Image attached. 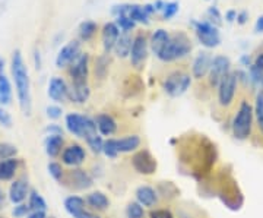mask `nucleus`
Masks as SVG:
<instances>
[{
    "label": "nucleus",
    "mask_w": 263,
    "mask_h": 218,
    "mask_svg": "<svg viewBox=\"0 0 263 218\" xmlns=\"http://www.w3.org/2000/svg\"><path fill=\"white\" fill-rule=\"evenodd\" d=\"M10 70L16 88L19 107L25 116H31L32 112V97H31V82H29L28 67L22 59L21 50H15L10 59Z\"/></svg>",
    "instance_id": "obj_1"
},
{
    "label": "nucleus",
    "mask_w": 263,
    "mask_h": 218,
    "mask_svg": "<svg viewBox=\"0 0 263 218\" xmlns=\"http://www.w3.org/2000/svg\"><path fill=\"white\" fill-rule=\"evenodd\" d=\"M190 51H192V41L187 34L183 31H176L170 34L165 47L162 48V51L157 57L164 63H171L189 56Z\"/></svg>",
    "instance_id": "obj_2"
},
{
    "label": "nucleus",
    "mask_w": 263,
    "mask_h": 218,
    "mask_svg": "<svg viewBox=\"0 0 263 218\" xmlns=\"http://www.w3.org/2000/svg\"><path fill=\"white\" fill-rule=\"evenodd\" d=\"M253 122L254 107L247 100H241L233 119V124H231L233 136L238 141H246L252 133Z\"/></svg>",
    "instance_id": "obj_3"
},
{
    "label": "nucleus",
    "mask_w": 263,
    "mask_h": 218,
    "mask_svg": "<svg viewBox=\"0 0 263 218\" xmlns=\"http://www.w3.org/2000/svg\"><path fill=\"white\" fill-rule=\"evenodd\" d=\"M190 85H192V78L184 70H173L171 74L167 75V78L164 79V84H162L165 94H168L173 98L184 94L190 88Z\"/></svg>",
    "instance_id": "obj_4"
},
{
    "label": "nucleus",
    "mask_w": 263,
    "mask_h": 218,
    "mask_svg": "<svg viewBox=\"0 0 263 218\" xmlns=\"http://www.w3.org/2000/svg\"><path fill=\"white\" fill-rule=\"evenodd\" d=\"M193 27H195L197 40L203 47L214 48L219 46L221 34L215 24H211L209 21H195Z\"/></svg>",
    "instance_id": "obj_5"
},
{
    "label": "nucleus",
    "mask_w": 263,
    "mask_h": 218,
    "mask_svg": "<svg viewBox=\"0 0 263 218\" xmlns=\"http://www.w3.org/2000/svg\"><path fill=\"white\" fill-rule=\"evenodd\" d=\"M237 88H238V79H237V72L231 70L228 72L222 81L218 85V104L222 108H228L230 105L234 103L235 94H237Z\"/></svg>",
    "instance_id": "obj_6"
},
{
    "label": "nucleus",
    "mask_w": 263,
    "mask_h": 218,
    "mask_svg": "<svg viewBox=\"0 0 263 218\" xmlns=\"http://www.w3.org/2000/svg\"><path fill=\"white\" fill-rule=\"evenodd\" d=\"M148 51H149V40L148 35L139 32L133 38V44L130 50V63L132 66L138 70H141L146 63L148 59Z\"/></svg>",
    "instance_id": "obj_7"
},
{
    "label": "nucleus",
    "mask_w": 263,
    "mask_h": 218,
    "mask_svg": "<svg viewBox=\"0 0 263 218\" xmlns=\"http://www.w3.org/2000/svg\"><path fill=\"white\" fill-rule=\"evenodd\" d=\"M231 72V60L227 56L218 55V56L212 57V63H211V69L208 74V82L212 88H218L219 82L222 81V78Z\"/></svg>",
    "instance_id": "obj_8"
},
{
    "label": "nucleus",
    "mask_w": 263,
    "mask_h": 218,
    "mask_svg": "<svg viewBox=\"0 0 263 218\" xmlns=\"http://www.w3.org/2000/svg\"><path fill=\"white\" fill-rule=\"evenodd\" d=\"M67 74L72 79V84H88L89 55L88 53H81L75 62L67 67Z\"/></svg>",
    "instance_id": "obj_9"
},
{
    "label": "nucleus",
    "mask_w": 263,
    "mask_h": 218,
    "mask_svg": "<svg viewBox=\"0 0 263 218\" xmlns=\"http://www.w3.org/2000/svg\"><path fill=\"white\" fill-rule=\"evenodd\" d=\"M81 55V41L79 40H72L67 44L59 50L56 56V66L59 69H66L69 67L76 59Z\"/></svg>",
    "instance_id": "obj_10"
},
{
    "label": "nucleus",
    "mask_w": 263,
    "mask_h": 218,
    "mask_svg": "<svg viewBox=\"0 0 263 218\" xmlns=\"http://www.w3.org/2000/svg\"><path fill=\"white\" fill-rule=\"evenodd\" d=\"M29 192V181L28 177L27 176H18V177H15L12 183H10V188H9V199L12 204H22V202H25V199L28 198Z\"/></svg>",
    "instance_id": "obj_11"
},
{
    "label": "nucleus",
    "mask_w": 263,
    "mask_h": 218,
    "mask_svg": "<svg viewBox=\"0 0 263 218\" xmlns=\"http://www.w3.org/2000/svg\"><path fill=\"white\" fill-rule=\"evenodd\" d=\"M62 162L69 166V167H78L86 160V152L84 147L79 143H70L65 147V150L60 154Z\"/></svg>",
    "instance_id": "obj_12"
},
{
    "label": "nucleus",
    "mask_w": 263,
    "mask_h": 218,
    "mask_svg": "<svg viewBox=\"0 0 263 218\" xmlns=\"http://www.w3.org/2000/svg\"><path fill=\"white\" fill-rule=\"evenodd\" d=\"M47 94L54 103H63L69 98V85L60 76H53L48 82Z\"/></svg>",
    "instance_id": "obj_13"
},
{
    "label": "nucleus",
    "mask_w": 263,
    "mask_h": 218,
    "mask_svg": "<svg viewBox=\"0 0 263 218\" xmlns=\"http://www.w3.org/2000/svg\"><path fill=\"white\" fill-rule=\"evenodd\" d=\"M211 63H212V56L211 53L208 51H200L195 60H193V65H192V76L195 79H203L205 76L209 74V69H211Z\"/></svg>",
    "instance_id": "obj_14"
},
{
    "label": "nucleus",
    "mask_w": 263,
    "mask_h": 218,
    "mask_svg": "<svg viewBox=\"0 0 263 218\" xmlns=\"http://www.w3.org/2000/svg\"><path fill=\"white\" fill-rule=\"evenodd\" d=\"M67 183H70L72 188L75 189H88L92 186V177L89 176V173H86L85 170L76 169V170L67 171L65 174Z\"/></svg>",
    "instance_id": "obj_15"
},
{
    "label": "nucleus",
    "mask_w": 263,
    "mask_h": 218,
    "mask_svg": "<svg viewBox=\"0 0 263 218\" xmlns=\"http://www.w3.org/2000/svg\"><path fill=\"white\" fill-rule=\"evenodd\" d=\"M120 35V29L116 25V22H107L104 24L103 31H101V40H103L104 51L108 55L110 51H113L114 46L119 40Z\"/></svg>",
    "instance_id": "obj_16"
},
{
    "label": "nucleus",
    "mask_w": 263,
    "mask_h": 218,
    "mask_svg": "<svg viewBox=\"0 0 263 218\" xmlns=\"http://www.w3.org/2000/svg\"><path fill=\"white\" fill-rule=\"evenodd\" d=\"M133 167L139 173L151 174L157 169V162L148 151H141L133 157Z\"/></svg>",
    "instance_id": "obj_17"
},
{
    "label": "nucleus",
    "mask_w": 263,
    "mask_h": 218,
    "mask_svg": "<svg viewBox=\"0 0 263 218\" xmlns=\"http://www.w3.org/2000/svg\"><path fill=\"white\" fill-rule=\"evenodd\" d=\"M21 166H22V161L19 158H10V160L0 161V181H9L18 177Z\"/></svg>",
    "instance_id": "obj_18"
},
{
    "label": "nucleus",
    "mask_w": 263,
    "mask_h": 218,
    "mask_svg": "<svg viewBox=\"0 0 263 218\" xmlns=\"http://www.w3.org/2000/svg\"><path fill=\"white\" fill-rule=\"evenodd\" d=\"M44 150L50 158L59 157L65 150V138L63 135H47L44 139Z\"/></svg>",
    "instance_id": "obj_19"
},
{
    "label": "nucleus",
    "mask_w": 263,
    "mask_h": 218,
    "mask_svg": "<svg viewBox=\"0 0 263 218\" xmlns=\"http://www.w3.org/2000/svg\"><path fill=\"white\" fill-rule=\"evenodd\" d=\"M136 199L141 204L142 207H146V208H154L157 204H158V193L157 190L151 186H139L136 189Z\"/></svg>",
    "instance_id": "obj_20"
},
{
    "label": "nucleus",
    "mask_w": 263,
    "mask_h": 218,
    "mask_svg": "<svg viewBox=\"0 0 263 218\" xmlns=\"http://www.w3.org/2000/svg\"><path fill=\"white\" fill-rule=\"evenodd\" d=\"M85 116L79 113H69L66 116V129L78 138H84Z\"/></svg>",
    "instance_id": "obj_21"
},
{
    "label": "nucleus",
    "mask_w": 263,
    "mask_h": 218,
    "mask_svg": "<svg viewBox=\"0 0 263 218\" xmlns=\"http://www.w3.org/2000/svg\"><path fill=\"white\" fill-rule=\"evenodd\" d=\"M5 60L0 59V105H9L12 103V85L8 76L5 75Z\"/></svg>",
    "instance_id": "obj_22"
},
{
    "label": "nucleus",
    "mask_w": 263,
    "mask_h": 218,
    "mask_svg": "<svg viewBox=\"0 0 263 218\" xmlns=\"http://www.w3.org/2000/svg\"><path fill=\"white\" fill-rule=\"evenodd\" d=\"M95 123H97V129L104 136H111L117 132V122L110 114L100 113L95 117Z\"/></svg>",
    "instance_id": "obj_23"
},
{
    "label": "nucleus",
    "mask_w": 263,
    "mask_h": 218,
    "mask_svg": "<svg viewBox=\"0 0 263 218\" xmlns=\"http://www.w3.org/2000/svg\"><path fill=\"white\" fill-rule=\"evenodd\" d=\"M133 38L132 37L130 32H122L120 31V35H119V40L114 46L113 51L114 55L120 59H124V57L130 56V50H132V44H133Z\"/></svg>",
    "instance_id": "obj_24"
},
{
    "label": "nucleus",
    "mask_w": 263,
    "mask_h": 218,
    "mask_svg": "<svg viewBox=\"0 0 263 218\" xmlns=\"http://www.w3.org/2000/svg\"><path fill=\"white\" fill-rule=\"evenodd\" d=\"M91 97V89L88 84H72L69 86V100L78 103V104H84L89 100Z\"/></svg>",
    "instance_id": "obj_25"
},
{
    "label": "nucleus",
    "mask_w": 263,
    "mask_h": 218,
    "mask_svg": "<svg viewBox=\"0 0 263 218\" xmlns=\"http://www.w3.org/2000/svg\"><path fill=\"white\" fill-rule=\"evenodd\" d=\"M168 38H170V32L167 31V29H164V28L157 29V31L151 35L149 48L152 50V53H154L155 56H158L161 51H162V48L165 47V44H167Z\"/></svg>",
    "instance_id": "obj_26"
},
{
    "label": "nucleus",
    "mask_w": 263,
    "mask_h": 218,
    "mask_svg": "<svg viewBox=\"0 0 263 218\" xmlns=\"http://www.w3.org/2000/svg\"><path fill=\"white\" fill-rule=\"evenodd\" d=\"M86 204L95 211H105L110 207V199L107 198V195H104L103 192H91L89 195H86Z\"/></svg>",
    "instance_id": "obj_27"
},
{
    "label": "nucleus",
    "mask_w": 263,
    "mask_h": 218,
    "mask_svg": "<svg viewBox=\"0 0 263 218\" xmlns=\"http://www.w3.org/2000/svg\"><path fill=\"white\" fill-rule=\"evenodd\" d=\"M127 16H129L133 22H139V24H145V25L149 24L151 15L146 12L145 6H141V5H129Z\"/></svg>",
    "instance_id": "obj_28"
},
{
    "label": "nucleus",
    "mask_w": 263,
    "mask_h": 218,
    "mask_svg": "<svg viewBox=\"0 0 263 218\" xmlns=\"http://www.w3.org/2000/svg\"><path fill=\"white\" fill-rule=\"evenodd\" d=\"M65 209L72 217L75 218L82 211H85V199L81 198V196H76V195L67 196L65 199Z\"/></svg>",
    "instance_id": "obj_29"
},
{
    "label": "nucleus",
    "mask_w": 263,
    "mask_h": 218,
    "mask_svg": "<svg viewBox=\"0 0 263 218\" xmlns=\"http://www.w3.org/2000/svg\"><path fill=\"white\" fill-rule=\"evenodd\" d=\"M141 145V138L138 135H129L122 139H117L119 152H133L136 151Z\"/></svg>",
    "instance_id": "obj_30"
},
{
    "label": "nucleus",
    "mask_w": 263,
    "mask_h": 218,
    "mask_svg": "<svg viewBox=\"0 0 263 218\" xmlns=\"http://www.w3.org/2000/svg\"><path fill=\"white\" fill-rule=\"evenodd\" d=\"M98 31V24L94 22V21H84L81 22L79 28H78V34H79V38L82 41H89L92 40L94 35Z\"/></svg>",
    "instance_id": "obj_31"
},
{
    "label": "nucleus",
    "mask_w": 263,
    "mask_h": 218,
    "mask_svg": "<svg viewBox=\"0 0 263 218\" xmlns=\"http://www.w3.org/2000/svg\"><path fill=\"white\" fill-rule=\"evenodd\" d=\"M28 205L31 211H47V202L35 189H31L29 192Z\"/></svg>",
    "instance_id": "obj_32"
},
{
    "label": "nucleus",
    "mask_w": 263,
    "mask_h": 218,
    "mask_svg": "<svg viewBox=\"0 0 263 218\" xmlns=\"http://www.w3.org/2000/svg\"><path fill=\"white\" fill-rule=\"evenodd\" d=\"M254 120L256 126L259 129V132L263 136V93H257L256 95V101H254Z\"/></svg>",
    "instance_id": "obj_33"
},
{
    "label": "nucleus",
    "mask_w": 263,
    "mask_h": 218,
    "mask_svg": "<svg viewBox=\"0 0 263 218\" xmlns=\"http://www.w3.org/2000/svg\"><path fill=\"white\" fill-rule=\"evenodd\" d=\"M108 63H110V60H108V57H107V53H104L103 56L97 57L94 66L95 76H97V78L104 79V78L107 76V72H108Z\"/></svg>",
    "instance_id": "obj_34"
},
{
    "label": "nucleus",
    "mask_w": 263,
    "mask_h": 218,
    "mask_svg": "<svg viewBox=\"0 0 263 218\" xmlns=\"http://www.w3.org/2000/svg\"><path fill=\"white\" fill-rule=\"evenodd\" d=\"M16 155H18V148L13 143L0 142V161L16 158Z\"/></svg>",
    "instance_id": "obj_35"
},
{
    "label": "nucleus",
    "mask_w": 263,
    "mask_h": 218,
    "mask_svg": "<svg viewBox=\"0 0 263 218\" xmlns=\"http://www.w3.org/2000/svg\"><path fill=\"white\" fill-rule=\"evenodd\" d=\"M47 170H48V174L54 179L56 181H62L65 180V170H63V167H62V164L60 162H56V161H51L48 162L47 166Z\"/></svg>",
    "instance_id": "obj_36"
},
{
    "label": "nucleus",
    "mask_w": 263,
    "mask_h": 218,
    "mask_svg": "<svg viewBox=\"0 0 263 218\" xmlns=\"http://www.w3.org/2000/svg\"><path fill=\"white\" fill-rule=\"evenodd\" d=\"M103 152L105 157L108 158H116L119 155V147H117V139L108 138L107 141H104Z\"/></svg>",
    "instance_id": "obj_37"
},
{
    "label": "nucleus",
    "mask_w": 263,
    "mask_h": 218,
    "mask_svg": "<svg viewBox=\"0 0 263 218\" xmlns=\"http://www.w3.org/2000/svg\"><path fill=\"white\" fill-rule=\"evenodd\" d=\"M126 217L127 218H143L145 217V209L139 202H130L126 207Z\"/></svg>",
    "instance_id": "obj_38"
},
{
    "label": "nucleus",
    "mask_w": 263,
    "mask_h": 218,
    "mask_svg": "<svg viewBox=\"0 0 263 218\" xmlns=\"http://www.w3.org/2000/svg\"><path fill=\"white\" fill-rule=\"evenodd\" d=\"M116 25L119 27V29H122V32H130L132 29L135 28L136 22H133L129 16H117L116 18Z\"/></svg>",
    "instance_id": "obj_39"
},
{
    "label": "nucleus",
    "mask_w": 263,
    "mask_h": 218,
    "mask_svg": "<svg viewBox=\"0 0 263 218\" xmlns=\"http://www.w3.org/2000/svg\"><path fill=\"white\" fill-rule=\"evenodd\" d=\"M179 3L177 2H168V3H165V6H164V9L161 10L162 12V19L164 21H168L173 16H176V13L179 12Z\"/></svg>",
    "instance_id": "obj_40"
},
{
    "label": "nucleus",
    "mask_w": 263,
    "mask_h": 218,
    "mask_svg": "<svg viewBox=\"0 0 263 218\" xmlns=\"http://www.w3.org/2000/svg\"><path fill=\"white\" fill-rule=\"evenodd\" d=\"M86 143H88V147L91 148V151L95 152V154H101V152H103L104 139L100 136V135H97V136H92V138L86 139Z\"/></svg>",
    "instance_id": "obj_41"
},
{
    "label": "nucleus",
    "mask_w": 263,
    "mask_h": 218,
    "mask_svg": "<svg viewBox=\"0 0 263 218\" xmlns=\"http://www.w3.org/2000/svg\"><path fill=\"white\" fill-rule=\"evenodd\" d=\"M31 212L28 204L22 202V204H16L13 209H12V215L15 218H25L28 217V214Z\"/></svg>",
    "instance_id": "obj_42"
},
{
    "label": "nucleus",
    "mask_w": 263,
    "mask_h": 218,
    "mask_svg": "<svg viewBox=\"0 0 263 218\" xmlns=\"http://www.w3.org/2000/svg\"><path fill=\"white\" fill-rule=\"evenodd\" d=\"M208 15H209V18H211V24H212L214 21H215V25H219V24H221L222 16H221V13H219V10H218L216 6H211V8L208 9Z\"/></svg>",
    "instance_id": "obj_43"
},
{
    "label": "nucleus",
    "mask_w": 263,
    "mask_h": 218,
    "mask_svg": "<svg viewBox=\"0 0 263 218\" xmlns=\"http://www.w3.org/2000/svg\"><path fill=\"white\" fill-rule=\"evenodd\" d=\"M0 124L5 126V128H10L12 126V117L10 114L0 105Z\"/></svg>",
    "instance_id": "obj_44"
},
{
    "label": "nucleus",
    "mask_w": 263,
    "mask_h": 218,
    "mask_svg": "<svg viewBox=\"0 0 263 218\" xmlns=\"http://www.w3.org/2000/svg\"><path fill=\"white\" fill-rule=\"evenodd\" d=\"M149 218H174L168 209H152Z\"/></svg>",
    "instance_id": "obj_45"
},
{
    "label": "nucleus",
    "mask_w": 263,
    "mask_h": 218,
    "mask_svg": "<svg viewBox=\"0 0 263 218\" xmlns=\"http://www.w3.org/2000/svg\"><path fill=\"white\" fill-rule=\"evenodd\" d=\"M46 113H47V116L50 117V119H59L60 116H62V108L59 107V105H48L47 108H46Z\"/></svg>",
    "instance_id": "obj_46"
},
{
    "label": "nucleus",
    "mask_w": 263,
    "mask_h": 218,
    "mask_svg": "<svg viewBox=\"0 0 263 218\" xmlns=\"http://www.w3.org/2000/svg\"><path fill=\"white\" fill-rule=\"evenodd\" d=\"M46 132H47L48 135H63V129H62L59 124L51 123L46 128Z\"/></svg>",
    "instance_id": "obj_47"
},
{
    "label": "nucleus",
    "mask_w": 263,
    "mask_h": 218,
    "mask_svg": "<svg viewBox=\"0 0 263 218\" xmlns=\"http://www.w3.org/2000/svg\"><path fill=\"white\" fill-rule=\"evenodd\" d=\"M247 19H249V12L247 10H241V12L237 13V24L238 25H245Z\"/></svg>",
    "instance_id": "obj_48"
},
{
    "label": "nucleus",
    "mask_w": 263,
    "mask_h": 218,
    "mask_svg": "<svg viewBox=\"0 0 263 218\" xmlns=\"http://www.w3.org/2000/svg\"><path fill=\"white\" fill-rule=\"evenodd\" d=\"M237 13H238V12L234 9L227 10V13H226L227 22H234V21H237Z\"/></svg>",
    "instance_id": "obj_49"
},
{
    "label": "nucleus",
    "mask_w": 263,
    "mask_h": 218,
    "mask_svg": "<svg viewBox=\"0 0 263 218\" xmlns=\"http://www.w3.org/2000/svg\"><path fill=\"white\" fill-rule=\"evenodd\" d=\"M27 218H47L46 211H31Z\"/></svg>",
    "instance_id": "obj_50"
},
{
    "label": "nucleus",
    "mask_w": 263,
    "mask_h": 218,
    "mask_svg": "<svg viewBox=\"0 0 263 218\" xmlns=\"http://www.w3.org/2000/svg\"><path fill=\"white\" fill-rule=\"evenodd\" d=\"M240 63H241V66L250 67V65H252V59H250L249 55H243V56L240 57Z\"/></svg>",
    "instance_id": "obj_51"
},
{
    "label": "nucleus",
    "mask_w": 263,
    "mask_h": 218,
    "mask_svg": "<svg viewBox=\"0 0 263 218\" xmlns=\"http://www.w3.org/2000/svg\"><path fill=\"white\" fill-rule=\"evenodd\" d=\"M253 65L257 67V69L263 70V51L260 53V55H257V56H256V59H254V62H253Z\"/></svg>",
    "instance_id": "obj_52"
},
{
    "label": "nucleus",
    "mask_w": 263,
    "mask_h": 218,
    "mask_svg": "<svg viewBox=\"0 0 263 218\" xmlns=\"http://www.w3.org/2000/svg\"><path fill=\"white\" fill-rule=\"evenodd\" d=\"M254 31H256L257 34H259V32H263V15L256 19V24H254Z\"/></svg>",
    "instance_id": "obj_53"
},
{
    "label": "nucleus",
    "mask_w": 263,
    "mask_h": 218,
    "mask_svg": "<svg viewBox=\"0 0 263 218\" xmlns=\"http://www.w3.org/2000/svg\"><path fill=\"white\" fill-rule=\"evenodd\" d=\"M75 218H100L97 214L94 212H89V211H82L79 215H76Z\"/></svg>",
    "instance_id": "obj_54"
},
{
    "label": "nucleus",
    "mask_w": 263,
    "mask_h": 218,
    "mask_svg": "<svg viewBox=\"0 0 263 218\" xmlns=\"http://www.w3.org/2000/svg\"><path fill=\"white\" fill-rule=\"evenodd\" d=\"M34 62H35V69H41V55L38 50L34 51Z\"/></svg>",
    "instance_id": "obj_55"
},
{
    "label": "nucleus",
    "mask_w": 263,
    "mask_h": 218,
    "mask_svg": "<svg viewBox=\"0 0 263 218\" xmlns=\"http://www.w3.org/2000/svg\"><path fill=\"white\" fill-rule=\"evenodd\" d=\"M5 201V192H3V189H0V204Z\"/></svg>",
    "instance_id": "obj_56"
},
{
    "label": "nucleus",
    "mask_w": 263,
    "mask_h": 218,
    "mask_svg": "<svg viewBox=\"0 0 263 218\" xmlns=\"http://www.w3.org/2000/svg\"><path fill=\"white\" fill-rule=\"evenodd\" d=\"M262 88H263V81H262ZM262 93H263V89H262Z\"/></svg>",
    "instance_id": "obj_57"
}]
</instances>
